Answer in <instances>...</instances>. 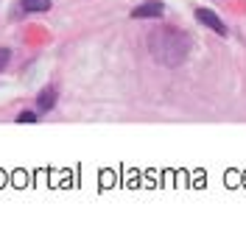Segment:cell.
<instances>
[{"mask_svg":"<svg viewBox=\"0 0 246 251\" xmlns=\"http://www.w3.org/2000/svg\"><path fill=\"white\" fill-rule=\"evenodd\" d=\"M148 50L160 64L176 67L191 53V39L185 31H176V28H157L148 34Z\"/></svg>","mask_w":246,"mask_h":251,"instance_id":"cell-1","label":"cell"},{"mask_svg":"<svg viewBox=\"0 0 246 251\" xmlns=\"http://www.w3.org/2000/svg\"><path fill=\"white\" fill-rule=\"evenodd\" d=\"M165 6L160 3V0H148V3H143V6H137V9H132V17L135 20H154V17H163Z\"/></svg>","mask_w":246,"mask_h":251,"instance_id":"cell-2","label":"cell"},{"mask_svg":"<svg viewBox=\"0 0 246 251\" xmlns=\"http://www.w3.org/2000/svg\"><path fill=\"white\" fill-rule=\"evenodd\" d=\"M196 17H199V23H204V25L213 28L216 34H221V36L227 34V25H224V23L219 20V14H216V11H210V9H199V11H196Z\"/></svg>","mask_w":246,"mask_h":251,"instance_id":"cell-3","label":"cell"},{"mask_svg":"<svg viewBox=\"0 0 246 251\" xmlns=\"http://www.w3.org/2000/svg\"><path fill=\"white\" fill-rule=\"evenodd\" d=\"M37 106H39V112H51L56 106V87H45V90L39 92Z\"/></svg>","mask_w":246,"mask_h":251,"instance_id":"cell-4","label":"cell"},{"mask_svg":"<svg viewBox=\"0 0 246 251\" xmlns=\"http://www.w3.org/2000/svg\"><path fill=\"white\" fill-rule=\"evenodd\" d=\"M23 9L26 11H48L51 9V0H23Z\"/></svg>","mask_w":246,"mask_h":251,"instance_id":"cell-5","label":"cell"},{"mask_svg":"<svg viewBox=\"0 0 246 251\" xmlns=\"http://www.w3.org/2000/svg\"><path fill=\"white\" fill-rule=\"evenodd\" d=\"M9 59H11V53L6 50V48H0V70H6V64H9Z\"/></svg>","mask_w":246,"mask_h":251,"instance_id":"cell-6","label":"cell"},{"mask_svg":"<svg viewBox=\"0 0 246 251\" xmlns=\"http://www.w3.org/2000/svg\"><path fill=\"white\" fill-rule=\"evenodd\" d=\"M17 120H20V123H34V120H37V115H34V112H20Z\"/></svg>","mask_w":246,"mask_h":251,"instance_id":"cell-7","label":"cell"}]
</instances>
